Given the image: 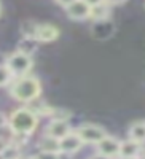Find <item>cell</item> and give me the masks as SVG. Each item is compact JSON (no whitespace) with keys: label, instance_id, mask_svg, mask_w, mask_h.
Segmentation results:
<instances>
[{"label":"cell","instance_id":"ac0fdd59","mask_svg":"<svg viewBox=\"0 0 145 159\" xmlns=\"http://www.w3.org/2000/svg\"><path fill=\"white\" fill-rule=\"evenodd\" d=\"M8 119H10V116H7L5 113L0 111V127H5V126H8Z\"/></svg>","mask_w":145,"mask_h":159},{"label":"cell","instance_id":"603a6c76","mask_svg":"<svg viewBox=\"0 0 145 159\" xmlns=\"http://www.w3.org/2000/svg\"><path fill=\"white\" fill-rule=\"evenodd\" d=\"M0 13H2V5H0Z\"/></svg>","mask_w":145,"mask_h":159},{"label":"cell","instance_id":"d6986e66","mask_svg":"<svg viewBox=\"0 0 145 159\" xmlns=\"http://www.w3.org/2000/svg\"><path fill=\"white\" fill-rule=\"evenodd\" d=\"M10 142L5 139V137H0V154H2L3 153V150L7 148V145H8Z\"/></svg>","mask_w":145,"mask_h":159},{"label":"cell","instance_id":"ba28073f","mask_svg":"<svg viewBox=\"0 0 145 159\" xmlns=\"http://www.w3.org/2000/svg\"><path fill=\"white\" fill-rule=\"evenodd\" d=\"M72 129H70V124L67 123V119H53L51 118V121L49 124L46 126V130H45V134H49L53 137H56V139H62L65 137L67 134H70Z\"/></svg>","mask_w":145,"mask_h":159},{"label":"cell","instance_id":"7402d4cb","mask_svg":"<svg viewBox=\"0 0 145 159\" xmlns=\"http://www.w3.org/2000/svg\"><path fill=\"white\" fill-rule=\"evenodd\" d=\"M86 2L93 7V5H97V3H101V2H105V0H86Z\"/></svg>","mask_w":145,"mask_h":159},{"label":"cell","instance_id":"52a82bcc","mask_svg":"<svg viewBox=\"0 0 145 159\" xmlns=\"http://www.w3.org/2000/svg\"><path fill=\"white\" fill-rule=\"evenodd\" d=\"M65 13H67V16L73 21H83V19L89 18L91 5L86 0H75V2H72L67 8H65Z\"/></svg>","mask_w":145,"mask_h":159},{"label":"cell","instance_id":"9c48e42d","mask_svg":"<svg viewBox=\"0 0 145 159\" xmlns=\"http://www.w3.org/2000/svg\"><path fill=\"white\" fill-rule=\"evenodd\" d=\"M38 148H40L45 154L58 156V153L61 151V142L56 137H53L49 134H45L40 140H38Z\"/></svg>","mask_w":145,"mask_h":159},{"label":"cell","instance_id":"7a4b0ae2","mask_svg":"<svg viewBox=\"0 0 145 159\" xmlns=\"http://www.w3.org/2000/svg\"><path fill=\"white\" fill-rule=\"evenodd\" d=\"M40 94H42V84L35 76L30 75L19 76L10 84V96L18 102L29 103L37 97H40Z\"/></svg>","mask_w":145,"mask_h":159},{"label":"cell","instance_id":"44dd1931","mask_svg":"<svg viewBox=\"0 0 145 159\" xmlns=\"http://www.w3.org/2000/svg\"><path fill=\"white\" fill-rule=\"evenodd\" d=\"M109 5H112V7H115V5H121V3H124L126 0H105Z\"/></svg>","mask_w":145,"mask_h":159},{"label":"cell","instance_id":"30bf717a","mask_svg":"<svg viewBox=\"0 0 145 159\" xmlns=\"http://www.w3.org/2000/svg\"><path fill=\"white\" fill-rule=\"evenodd\" d=\"M142 151V143L136 142L133 139H128L121 142V150H120V157H137Z\"/></svg>","mask_w":145,"mask_h":159},{"label":"cell","instance_id":"7c38bea8","mask_svg":"<svg viewBox=\"0 0 145 159\" xmlns=\"http://www.w3.org/2000/svg\"><path fill=\"white\" fill-rule=\"evenodd\" d=\"M110 8L112 5H109L107 2H101L97 5L91 7V13H89V19L93 21H105L110 16Z\"/></svg>","mask_w":145,"mask_h":159},{"label":"cell","instance_id":"8fae6325","mask_svg":"<svg viewBox=\"0 0 145 159\" xmlns=\"http://www.w3.org/2000/svg\"><path fill=\"white\" fill-rule=\"evenodd\" d=\"M58 37H59V29L54 27V25L42 24L40 27H38V34H37V40H38V42L49 43V42H54Z\"/></svg>","mask_w":145,"mask_h":159},{"label":"cell","instance_id":"5bb4252c","mask_svg":"<svg viewBox=\"0 0 145 159\" xmlns=\"http://www.w3.org/2000/svg\"><path fill=\"white\" fill-rule=\"evenodd\" d=\"M129 139L145 143V121H137L129 127Z\"/></svg>","mask_w":145,"mask_h":159},{"label":"cell","instance_id":"5b68a950","mask_svg":"<svg viewBox=\"0 0 145 159\" xmlns=\"http://www.w3.org/2000/svg\"><path fill=\"white\" fill-rule=\"evenodd\" d=\"M77 132L80 134V137L85 143H91V145L99 143L105 135H107L105 129L97 126V124H83V126L78 127Z\"/></svg>","mask_w":145,"mask_h":159},{"label":"cell","instance_id":"277c9868","mask_svg":"<svg viewBox=\"0 0 145 159\" xmlns=\"http://www.w3.org/2000/svg\"><path fill=\"white\" fill-rule=\"evenodd\" d=\"M120 150H121V142L110 135H105L99 143H96V153L97 156L102 157H116L120 156Z\"/></svg>","mask_w":145,"mask_h":159},{"label":"cell","instance_id":"6da1fadb","mask_svg":"<svg viewBox=\"0 0 145 159\" xmlns=\"http://www.w3.org/2000/svg\"><path fill=\"white\" fill-rule=\"evenodd\" d=\"M37 126H38V116L32 108H27V107L15 110L10 115V119H8V127L13 134V139H19L15 142L21 145L29 135L34 134Z\"/></svg>","mask_w":145,"mask_h":159},{"label":"cell","instance_id":"2e32d148","mask_svg":"<svg viewBox=\"0 0 145 159\" xmlns=\"http://www.w3.org/2000/svg\"><path fill=\"white\" fill-rule=\"evenodd\" d=\"M13 78H15V76H13L11 70L8 69V65L7 64H0V88L11 84Z\"/></svg>","mask_w":145,"mask_h":159},{"label":"cell","instance_id":"ffe728a7","mask_svg":"<svg viewBox=\"0 0 145 159\" xmlns=\"http://www.w3.org/2000/svg\"><path fill=\"white\" fill-rule=\"evenodd\" d=\"M72 2H75V0H56V3H58V5H61L62 8H67Z\"/></svg>","mask_w":145,"mask_h":159},{"label":"cell","instance_id":"4fadbf2b","mask_svg":"<svg viewBox=\"0 0 145 159\" xmlns=\"http://www.w3.org/2000/svg\"><path fill=\"white\" fill-rule=\"evenodd\" d=\"M38 27H40V25H38L37 22H34V21H24V22L21 24L19 30H21V35H22L24 38H29V40H37Z\"/></svg>","mask_w":145,"mask_h":159},{"label":"cell","instance_id":"8992f818","mask_svg":"<svg viewBox=\"0 0 145 159\" xmlns=\"http://www.w3.org/2000/svg\"><path fill=\"white\" fill-rule=\"evenodd\" d=\"M59 142H61V151L59 153H62L65 156H72L73 153L80 151L83 148V145H85L80 134H78V132H73V130L70 132V134H67L65 137H62Z\"/></svg>","mask_w":145,"mask_h":159},{"label":"cell","instance_id":"e0dca14e","mask_svg":"<svg viewBox=\"0 0 145 159\" xmlns=\"http://www.w3.org/2000/svg\"><path fill=\"white\" fill-rule=\"evenodd\" d=\"M69 116H70V113L64 111L62 108H54L53 110V115H51L53 119H69Z\"/></svg>","mask_w":145,"mask_h":159},{"label":"cell","instance_id":"3957f363","mask_svg":"<svg viewBox=\"0 0 145 159\" xmlns=\"http://www.w3.org/2000/svg\"><path fill=\"white\" fill-rule=\"evenodd\" d=\"M7 65H8V69L11 70L13 76L19 78V76H24V75H29V72L34 67V62H32V56L30 54L18 49L16 52H13L11 56L7 57Z\"/></svg>","mask_w":145,"mask_h":159},{"label":"cell","instance_id":"9a60e30c","mask_svg":"<svg viewBox=\"0 0 145 159\" xmlns=\"http://www.w3.org/2000/svg\"><path fill=\"white\" fill-rule=\"evenodd\" d=\"M21 147L22 145L21 143H18V142H15V140H11L8 145H7V148L3 150V153L0 154L2 157H19L21 156Z\"/></svg>","mask_w":145,"mask_h":159}]
</instances>
